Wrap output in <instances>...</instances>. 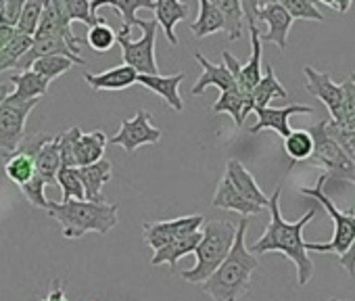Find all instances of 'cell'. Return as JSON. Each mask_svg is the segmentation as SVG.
Masks as SVG:
<instances>
[{
	"mask_svg": "<svg viewBox=\"0 0 355 301\" xmlns=\"http://www.w3.org/2000/svg\"><path fill=\"white\" fill-rule=\"evenodd\" d=\"M155 22L157 26L163 30L165 38L169 40L171 46H178V38H175V26L184 22L191 15V5L189 3H180V0H155Z\"/></svg>",
	"mask_w": 355,
	"mask_h": 301,
	"instance_id": "2e32d148",
	"label": "cell"
},
{
	"mask_svg": "<svg viewBox=\"0 0 355 301\" xmlns=\"http://www.w3.org/2000/svg\"><path fill=\"white\" fill-rule=\"evenodd\" d=\"M36 174L46 184H57V174L61 170V150H59V134H49V138L40 144L34 155Z\"/></svg>",
	"mask_w": 355,
	"mask_h": 301,
	"instance_id": "44dd1931",
	"label": "cell"
},
{
	"mask_svg": "<svg viewBox=\"0 0 355 301\" xmlns=\"http://www.w3.org/2000/svg\"><path fill=\"white\" fill-rule=\"evenodd\" d=\"M211 205H214V207H218V209L236 212V214H241L243 218L259 216V214L263 212V207H259V205H255V203L247 201L243 195H239V193H236V189L230 184V180H228L226 176L220 180V184H218V189H216V195H214Z\"/></svg>",
	"mask_w": 355,
	"mask_h": 301,
	"instance_id": "7402d4cb",
	"label": "cell"
},
{
	"mask_svg": "<svg viewBox=\"0 0 355 301\" xmlns=\"http://www.w3.org/2000/svg\"><path fill=\"white\" fill-rule=\"evenodd\" d=\"M214 113H228L234 119V126L241 128L247 119V115L251 113V105H249V94L241 92L239 86L226 90L220 94V98L214 103Z\"/></svg>",
	"mask_w": 355,
	"mask_h": 301,
	"instance_id": "484cf974",
	"label": "cell"
},
{
	"mask_svg": "<svg viewBox=\"0 0 355 301\" xmlns=\"http://www.w3.org/2000/svg\"><path fill=\"white\" fill-rule=\"evenodd\" d=\"M278 3H282V0H261V3H259V9H261V7H268V5H278Z\"/></svg>",
	"mask_w": 355,
	"mask_h": 301,
	"instance_id": "f907efd6",
	"label": "cell"
},
{
	"mask_svg": "<svg viewBox=\"0 0 355 301\" xmlns=\"http://www.w3.org/2000/svg\"><path fill=\"white\" fill-rule=\"evenodd\" d=\"M199 241H201V232L199 230L193 232V234H187L182 239H175V241L163 245L161 249H157L155 255H153V259H150V264L153 266H169V268H175L178 259H182L189 253H195Z\"/></svg>",
	"mask_w": 355,
	"mask_h": 301,
	"instance_id": "cb8c5ba5",
	"label": "cell"
},
{
	"mask_svg": "<svg viewBox=\"0 0 355 301\" xmlns=\"http://www.w3.org/2000/svg\"><path fill=\"white\" fill-rule=\"evenodd\" d=\"M40 105V98L17 101L11 94L0 103V150L15 153L21 140L26 138V123L30 113Z\"/></svg>",
	"mask_w": 355,
	"mask_h": 301,
	"instance_id": "ba28073f",
	"label": "cell"
},
{
	"mask_svg": "<svg viewBox=\"0 0 355 301\" xmlns=\"http://www.w3.org/2000/svg\"><path fill=\"white\" fill-rule=\"evenodd\" d=\"M19 189H21V193L28 197V201H30L32 205H36V207H40V209H46V207H49V201H46V197H44L46 182H44L38 174H34V178H32L30 182H26L24 187H19Z\"/></svg>",
	"mask_w": 355,
	"mask_h": 301,
	"instance_id": "b9f144b4",
	"label": "cell"
},
{
	"mask_svg": "<svg viewBox=\"0 0 355 301\" xmlns=\"http://www.w3.org/2000/svg\"><path fill=\"white\" fill-rule=\"evenodd\" d=\"M57 184L61 187V203H65L69 199H78V201L86 199L84 187H82V180H80L76 168H61L57 174Z\"/></svg>",
	"mask_w": 355,
	"mask_h": 301,
	"instance_id": "d590c367",
	"label": "cell"
},
{
	"mask_svg": "<svg viewBox=\"0 0 355 301\" xmlns=\"http://www.w3.org/2000/svg\"><path fill=\"white\" fill-rule=\"evenodd\" d=\"M42 3H44V5H49V3H53V0H42Z\"/></svg>",
	"mask_w": 355,
	"mask_h": 301,
	"instance_id": "11a10c76",
	"label": "cell"
},
{
	"mask_svg": "<svg viewBox=\"0 0 355 301\" xmlns=\"http://www.w3.org/2000/svg\"><path fill=\"white\" fill-rule=\"evenodd\" d=\"M257 22H266L268 24V32L266 34H259V40L261 42H272L276 44L280 51H286V44H288V32H291V26H293V17L286 13V9L278 3V5H268V7H261L259 13H257Z\"/></svg>",
	"mask_w": 355,
	"mask_h": 301,
	"instance_id": "4fadbf2b",
	"label": "cell"
},
{
	"mask_svg": "<svg viewBox=\"0 0 355 301\" xmlns=\"http://www.w3.org/2000/svg\"><path fill=\"white\" fill-rule=\"evenodd\" d=\"M42 301H69V299H67V295H65V286H63V282H61V280H55V282H53V286H51V291H49V295H46Z\"/></svg>",
	"mask_w": 355,
	"mask_h": 301,
	"instance_id": "bcb514c9",
	"label": "cell"
},
{
	"mask_svg": "<svg viewBox=\"0 0 355 301\" xmlns=\"http://www.w3.org/2000/svg\"><path fill=\"white\" fill-rule=\"evenodd\" d=\"M107 148V136L103 130H92V132H82L76 142H73V166L84 168L92 166L103 160Z\"/></svg>",
	"mask_w": 355,
	"mask_h": 301,
	"instance_id": "ffe728a7",
	"label": "cell"
},
{
	"mask_svg": "<svg viewBox=\"0 0 355 301\" xmlns=\"http://www.w3.org/2000/svg\"><path fill=\"white\" fill-rule=\"evenodd\" d=\"M13 92V84H0V103H3Z\"/></svg>",
	"mask_w": 355,
	"mask_h": 301,
	"instance_id": "681fc988",
	"label": "cell"
},
{
	"mask_svg": "<svg viewBox=\"0 0 355 301\" xmlns=\"http://www.w3.org/2000/svg\"><path fill=\"white\" fill-rule=\"evenodd\" d=\"M30 46H32V38L26 34H19L15 30L13 40L5 49H0V74L11 69V67H17L19 59L30 51Z\"/></svg>",
	"mask_w": 355,
	"mask_h": 301,
	"instance_id": "e575fe53",
	"label": "cell"
},
{
	"mask_svg": "<svg viewBox=\"0 0 355 301\" xmlns=\"http://www.w3.org/2000/svg\"><path fill=\"white\" fill-rule=\"evenodd\" d=\"M251 57L245 65H241V74L236 78V86L241 92L251 94V90L257 86V82L261 80V57H263V49H261V40H259V28H251Z\"/></svg>",
	"mask_w": 355,
	"mask_h": 301,
	"instance_id": "603a6c76",
	"label": "cell"
},
{
	"mask_svg": "<svg viewBox=\"0 0 355 301\" xmlns=\"http://www.w3.org/2000/svg\"><path fill=\"white\" fill-rule=\"evenodd\" d=\"M293 19H307V22H324V13L311 3V0H282L280 3Z\"/></svg>",
	"mask_w": 355,
	"mask_h": 301,
	"instance_id": "ab89813d",
	"label": "cell"
},
{
	"mask_svg": "<svg viewBox=\"0 0 355 301\" xmlns=\"http://www.w3.org/2000/svg\"><path fill=\"white\" fill-rule=\"evenodd\" d=\"M84 42H86L94 53L103 55V53H109V51L113 49V44L117 42V32H115L105 19H101L98 24L90 26V30H88Z\"/></svg>",
	"mask_w": 355,
	"mask_h": 301,
	"instance_id": "836d02e7",
	"label": "cell"
},
{
	"mask_svg": "<svg viewBox=\"0 0 355 301\" xmlns=\"http://www.w3.org/2000/svg\"><path fill=\"white\" fill-rule=\"evenodd\" d=\"M5 174L7 178L17 184L24 187L26 182H30L36 174V166H34V155L28 153V150L17 148L15 153H11L9 162L5 164Z\"/></svg>",
	"mask_w": 355,
	"mask_h": 301,
	"instance_id": "f546056e",
	"label": "cell"
},
{
	"mask_svg": "<svg viewBox=\"0 0 355 301\" xmlns=\"http://www.w3.org/2000/svg\"><path fill=\"white\" fill-rule=\"evenodd\" d=\"M328 301H345V299H336V297H332V299H328Z\"/></svg>",
	"mask_w": 355,
	"mask_h": 301,
	"instance_id": "db71d44e",
	"label": "cell"
},
{
	"mask_svg": "<svg viewBox=\"0 0 355 301\" xmlns=\"http://www.w3.org/2000/svg\"><path fill=\"white\" fill-rule=\"evenodd\" d=\"M136 28H140L142 36L138 40H130V30L121 28L117 34V42L121 46L123 65H130L136 69L138 76H157L159 65L155 59V40H157V22L155 19H140L134 22Z\"/></svg>",
	"mask_w": 355,
	"mask_h": 301,
	"instance_id": "8992f818",
	"label": "cell"
},
{
	"mask_svg": "<svg viewBox=\"0 0 355 301\" xmlns=\"http://www.w3.org/2000/svg\"><path fill=\"white\" fill-rule=\"evenodd\" d=\"M3 11H5V0H0V17H3Z\"/></svg>",
	"mask_w": 355,
	"mask_h": 301,
	"instance_id": "f5cc1de1",
	"label": "cell"
},
{
	"mask_svg": "<svg viewBox=\"0 0 355 301\" xmlns=\"http://www.w3.org/2000/svg\"><path fill=\"white\" fill-rule=\"evenodd\" d=\"M257 123L251 126V134H257L261 130H274L278 136L286 138L293 130L288 126V119L297 113H313V107L309 105H286V107H263V109H257Z\"/></svg>",
	"mask_w": 355,
	"mask_h": 301,
	"instance_id": "7c38bea8",
	"label": "cell"
},
{
	"mask_svg": "<svg viewBox=\"0 0 355 301\" xmlns=\"http://www.w3.org/2000/svg\"><path fill=\"white\" fill-rule=\"evenodd\" d=\"M280 193L282 189L278 187L274 195L270 197L268 209H270V224L266 232L251 245L253 255H263V253H282L295 264L297 270V282L303 286L313 278V261L307 253L305 239H303V228L318 216V207H311L305 212L297 222H286L280 214Z\"/></svg>",
	"mask_w": 355,
	"mask_h": 301,
	"instance_id": "6da1fadb",
	"label": "cell"
},
{
	"mask_svg": "<svg viewBox=\"0 0 355 301\" xmlns=\"http://www.w3.org/2000/svg\"><path fill=\"white\" fill-rule=\"evenodd\" d=\"M326 132L343 148V153L355 164V130H343L334 121L326 119Z\"/></svg>",
	"mask_w": 355,
	"mask_h": 301,
	"instance_id": "60d3db41",
	"label": "cell"
},
{
	"mask_svg": "<svg viewBox=\"0 0 355 301\" xmlns=\"http://www.w3.org/2000/svg\"><path fill=\"white\" fill-rule=\"evenodd\" d=\"M76 170H78V176L82 180L86 201L105 203L103 187L113 178V166H111V162L101 160V162H96L92 166H84V168H76Z\"/></svg>",
	"mask_w": 355,
	"mask_h": 301,
	"instance_id": "d6986e66",
	"label": "cell"
},
{
	"mask_svg": "<svg viewBox=\"0 0 355 301\" xmlns=\"http://www.w3.org/2000/svg\"><path fill=\"white\" fill-rule=\"evenodd\" d=\"M205 224V216L203 214H195V216H182V218H175V220H161V222H146L142 226V237L144 243L157 251L163 245L175 241V239H182L187 234L197 232L201 226Z\"/></svg>",
	"mask_w": 355,
	"mask_h": 301,
	"instance_id": "9c48e42d",
	"label": "cell"
},
{
	"mask_svg": "<svg viewBox=\"0 0 355 301\" xmlns=\"http://www.w3.org/2000/svg\"><path fill=\"white\" fill-rule=\"evenodd\" d=\"M340 86H343V111L338 121L334 123L343 130H355V82L347 80Z\"/></svg>",
	"mask_w": 355,
	"mask_h": 301,
	"instance_id": "f35d334b",
	"label": "cell"
},
{
	"mask_svg": "<svg viewBox=\"0 0 355 301\" xmlns=\"http://www.w3.org/2000/svg\"><path fill=\"white\" fill-rule=\"evenodd\" d=\"M42 11H44V3L42 0H28L24 5V11L17 19V26L15 30L19 34H26L30 38H34L36 30H38V24H40V17H42Z\"/></svg>",
	"mask_w": 355,
	"mask_h": 301,
	"instance_id": "8d00e7d4",
	"label": "cell"
},
{
	"mask_svg": "<svg viewBox=\"0 0 355 301\" xmlns=\"http://www.w3.org/2000/svg\"><path fill=\"white\" fill-rule=\"evenodd\" d=\"M84 82L92 90L117 92V90H125L132 84H136L138 74L130 65H117V67H111V69H107L103 74H84Z\"/></svg>",
	"mask_w": 355,
	"mask_h": 301,
	"instance_id": "ac0fdd59",
	"label": "cell"
},
{
	"mask_svg": "<svg viewBox=\"0 0 355 301\" xmlns=\"http://www.w3.org/2000/svg\"><path fill=\"white\" fill-rule=\"evenodd\" d=\"M71 67H76V61H71L69 57H63V55H46V57L36 59L30 69L36 71L38 76H42L46 82L53 84V80L61 78Z\"/></svg>",
	"mask_w": 355,
	"mask_h": 301,
	"instance_id": "1f68e13d",
	"label": "cell"
},
{
	"mask_svg": "<svg viewBox=\"0 0 355 301\" xmlns=\"http://www.w3.org/2000/svg\"><path fill=\"white\" fill-rule=\"evenodd\" d=\"M284 150L293 162H305L313 153V138L307 130H293L284 138Z\"/></svg>",
	"mask_w": 355,
	"mask_h": 301,
	"instance_id": "d6a6232c",
	"label": "cell"
},
{
	"mask_svg": "<svg viewBox=\"0 0 355 301\" xmlns=\"http://www.w3.org/2000/svg\"><path fill=\"white\" fill-rule=\"evenodd\" d=\"M324 182H326V174H322L318 178L315 187H311V189L303 187V189H299V193L313 199V201H318L326 209V214L334 222V234H332V239L328 243H305V247H307V251L343 255L349 249V245L353 243V239H355V212L353 209H349V212L336 209L332 199L324 193Z\"/></svg>",
	"mask_w": 355,
	"mask_h": 301,
	"instance_id": "5b68a950",
	"label": "cell"
},
{
	"mask_svg": "<svg viewBox=\"0 0 355 301\" xmlns=\"http://www.w3.org/2000/svg\"><path fill=\"white\" fill-rule=\"evenodd\" d=\"M11 84H13V92L11 96L17 101H32V98H42L49 92L51 82H46L42 76H38L32 69L19 71L15 76H11Z\"/></svg>",
	"mask_w": 355,
	"mask_h": 301,
	"instance_id": "4316f807",
	"label": "cell"
},
{
	"mask_svg": "<svg viewBox=\"0 0 355 301\" xmlns=\"http://www.w3.org/2000/svg\"><path fill=\"white\" fill-rule=\"evenodd\" d=\"M236 237V226L228 220H209L203 224L201 241L195 249V266L182 272V278L191 284L205 282L218 266L226 259Z\"/></svg>",
	"mask_w": 355,
	"mask_h": 301,
	"instance_id": "277c9868",
	"label": "cell"
},
{
	"mask_svg": "<svg viewBox=\"0 0 355 301\" xmlns=\"http://www.w3.org/2000/svg\"><path fill=\"white\" fill-rule=\"evenodd\" d=\"M46 212L61 224L63 239H82L88 232L109 234L117 226V203H96V201H78L69 199L65 203L49 201Z\"/></svg>",
	"mask_w": 355,
	"mask_h": 301,
	"instance_id": "3957f363",
	"label": "cell"
},
{
	"mask_svg": "<svg viewBox=\"0 0 355 301\" xmlns=\"http://www.w3.org/2000/svg\"><path fill=\"white\" fill-rule=\"evenodd\" d=\"M247 228L249 218H241L230 253L218 266V270L205 282H201L203 293L209 295L214 301H239L251 291L253 274L257 272L259 261L245 245Z\"/></svg>",
	"mask_w": 355,
	"mask_h": 301,
	"instance_id": "7a4b0ae2",
	"label": "cell"
},
{
	"mask_svg": "<svg viewBox=\"0 0 355 301\" xmlns=\"http://www.w3.org/2000/svg\"><path fill=\"white\" fill-rule=\"evenodd\" d=\"M26 3H28V0H5V11H3V17H0V26L15 28Z\"/></svg>",
	"mask_w": 355,
	"mask_h": 301,
	"instance_id": "7bdbcfd3",
	"label": "cell"
},
{
	"mask_svg": "<svg viewBox=\"0 0 355 301\" xmlns=\"http://www.w3.org/2000/svg\"><path fill=\"white\" fill-rule=\"evenodd\" d=\"M313 138L311 162L326 170V180H345L355 187V164L343 153V148L328 136L326 119L307 130Z\"/></svg>",
	"mask_w": 355,
	"mask_h": 301,
	"instance_id": "52a82bcc",
	"label": "cell"
},
{
	"mask_svg": "<svg viewBox=\"0 0 355 301\" xmlns=\"http://www.w3.org/2000/svg\"><path fill=\"white\" fill-rule=\"evenodd\" d=\"M230 184L236 189L239 195H243L247 201L268 209V203H270V197H266V193L259 189V184L255 182L253 174L239 162V160H230L228 166H226V174H224Z\"/></svg>",
	"mask_w": 355,
	"mask_h": 301,
	"instance_id": "9a60e30c",
	"label": "cell"
},
{
	"mask_svg": "<svg viewBox=\"0 0 355 301\" xmlns=\"http://www.w3.org/2000/svg\"><path fill=\"white\" fill-rule=\"evenodd\" d=\"M15 36V28L11 26H0V49H5Z\"/></svg>",
	"mask_w": 355,
	"mask_h": 301,
	"instance_id": "7dc6e473",
	"label": "cell"
},
{
	"mask_svg": "<svg viewBox=\"0 0 355 301\" xmlns=\"http://www.w3.org/2000/svg\"><path fill=\"white\" fill-rule=\"evenodd\" d=\"M59 3H61V9L69 22H82L86 26H94L103 19V17L92 15L90 0H59Z\"/></svg>",
	"mask_w": 355,
	"mask_h": 301,
	"instance_id": "74e56055",
	"label": "cell"
},
{
	"mask_svg": "<svg viewBox=\"0 0 355 301\" xmlns=\"http://www.w3.org/2000/svg\"><path fill=\"white\" fill-rule=\"evenodd\" d=\"M338 261H340V266L345 268V272L349 276H355V239L349 245V249L343 255H338Z\"/></svg>",
	"mask_w": 355,
	"mask_h": 301,
	"instance_id": "f6af8a7d",
	"label": "cell"
},
{
	"mask_svg": "<svg viewBox=\"0 0 355 301\" xmlns=\"http://www.w3.org/2000/svg\"><path fill=\"white\" fill-rule=\"evenodd\" d=\"M226 28L224 17L220 15V11L209 3V0H199V17L197 22L191 24V32L197 38H207L216 32H222Z\"/></svg>",
	"mask_w": 355,
	"mask_h": 301,
	"instance_id": "f1b7e54d",
	"label": "cell"
},
{
	"mask_svg": "<svg viewBox=\"0 0 355 301\" xmlns=\"http://www.w3.org/2000/svg\"><path fill=\"white\" fill-rule=\"evenodd\" d=\"M101 7L117 9L121 13V17H123V28L132 30V26L136 22V11L138 9H150L153 11L155 9V0H90V11H92L94 17H98L96 11Z\"/></svg>",
	"mask_w": 355,
	"mask_h": 301,
	"instance_id": "83f0119b",
	"label": "cell"
},
{
	"mask_svg": "<svg viewBox=\"0 0 355 301\" xmlns=\"http://www.w3.org/2000/svg\"><path fill=\"white\" fill-rule=\"evenodd\" d=\"M195 59H197V63L203 67V74L199 76L197 84L193 86V94H195V96L203 94L209 86H216V88H220L222 92H226V90H230V88L236 86L232 74L228 71V67H226L224 63H211V61H209L207 57H203L201 53H195Z\"/></svg>",
	"mask_w": 355,
	"mask_h": 301,
	"instance_id": "e0dca14e",
	"label": "cell"
},
{
	"mask_svg": "<svg viewBox=\"0 0 355 301\" xmlns=\"http://www.w3.org/2000/svg\"><path fill=\"white\" fill-rule=\"evenodd\" d=\"M303 74H305V80H307L305 82L307 94L320 98L324 103V107L328 109L330 119L332 121H338L340 111H343V86L340 84H334L332 78H330V74L318 71L311 65H305L303 67Z\"/></svg>",
	"mask_w": 355,
	"mask_h": 301,
	"instance_id": "8fae6325",
	"label": "cell"
},
{
	"mask_svg": "<svg viewBox=\"0 0 355 301\" xmlns=\"http://www.w3.org/2000/svg\"><path fill=\"white\" fill-rule=\"evenodd\" d=\"M241 3V9H243V17L251 28H257V13H259V3L261 0H239Z\"/></svg>",
	"mask_w": 355,
	"mask_h": 301,
	"instance_id": "ee69618b",
	"label": "cell"
},
{
	"mask_svg": "<svg viewBox=\"0 0 355 301\" xmlns=\"http://www.w3.org/2000/svg\"><path fill=\"white\" fill-rule=\"evenodd\" d=\"M161 136V130L150 123V113L140 109L132 119H121L117 134L111 138V144L121 146L125 153H134L144 144H157Z\"/></svg>",
	"mask_w": 355,
	"mask_h": 301,
	"instance_id": "30bf717a",
	"label": "cell"
},
{
	"mask_svg": "<svg viewBox=\"0 0 355 301\" xmlns=\"http://www.w3.org/2000/svg\"><path fill=\"white\" fill-rule=\"evenodd\" d=\"M353 0H336V13H347L351 9Z\"/></svg>",
	"mask_w": 355,
	"mask_h": 301,
	"instance_id": "c3c4849f",
	"label": "cell"
},
{
	"mask_svg": "<svg viewBox=\"0 0 355 301\" xmlns=\"http://www.w3.org/2000/svg\"><path fill=\"white\" fill-rule=\"evenodd\" d=\"M209 3L220 11V15L224 17V32L228 34V40H239L243 36V9L239 0H209Z\"/></svg>",
	"mask_w": 355,
	"mask_h": 301,
	"instance_id": "4dcf8cb0",
	"label": "cell"
},
{
	"mask_svg": "<svg viewBox=\"0 0 355 301\" xmlns=\"http://www.w3.org/2000/svg\"><path fill=\"white\" fill-rule=\"evenodd\" d=\"M288 98V92L286 88L280 84V80L276 78L274 74V67L268 63L266 65V76H261V80L257 82V86L251 90L249 94V105H251V111H257V109H263L270 105L272 98Z\"/></svg>",
	"mask_w": 355,
	"mask_h": 301,
	"instance_id": "d4e9b609",
	"label": "cell"
},
{
	"mask_svg": "<svg viewBox=\"0 0 355 301\" xmlns=\"http://www.w3.org/2000/svg\"><path fill=\"white\" fill-rule=\"evenodd\" d=\"M322 5H326V7H330V9H334L336 11V0H320Z\"/></svg>",
	"mask_w": 355,
	"mask_h": 301,
	"instance_id": "816d5d0a",
	"label": "cell"
},
{
	"mask_svg": "<svg viewBox=\"0 0 355 301\" xmlns=\"http://www.w3.org/2000/svg\"><path fill=\"white\" fill-rule=\"evenodd\" d=\"M184 82V74H173V76H138V82L142 88L159 94L165 105H169L173 111H184V101L180 96V84Z\"/></svg>",
	"mask_w": 355,
	"mask_h": 301,
	"instance_id": "5bb4252c",
	"label": "cell"
}]
</instances>
